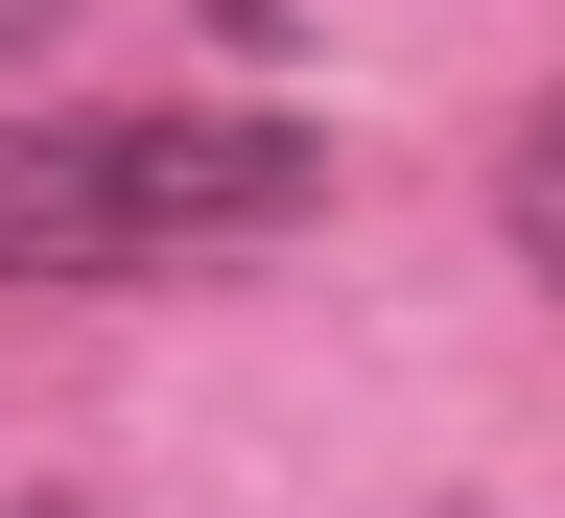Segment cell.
<instances>
[{"label": "cell", "mask_w": 565, "mask_h": 518, "mask_svg": "<svg viewBox=\"0 0 565 518\" xmlns=\"http://www.w3.org/2000/svg\"><path fill=\"white\" fill-rule=\"evenodd\" d=\"M494 212H519V260H542V283H565V95H542V118H519V141H494Z\"/></svg>", "instance_id": "2"}, {"label": "cell", "mask_w": 565, "mask_h": 518, "mask_svg": "<svg viewBox=\"0 0 565 518\" xmlns=\"http://www.w3.org/2000/svg\"><path fill=\"white\" fill-rule=\"evenodd\" d=\"M330 212L307 118H212V95H71L0 118V283H236Z\"/></svg>", "instance_id": "1"}, {"label": "cell", "mask_w": 565, "mask_h": 518, "mask_svg": "<svg viewBox=\"0 0 565 518\" xmlns=\"http://www.w3.org/2000/svg\"><path fill=\"white\" fill-rule=\"evenodd\" d=\"M0 518H47V495H0Z\"/></svg>", "instance_id": "3"}]
</instances>
